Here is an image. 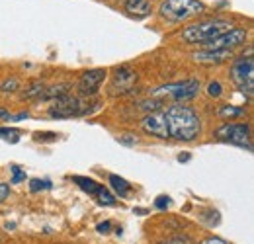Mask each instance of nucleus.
Here are the masks:
<instances>
[{"instance_id": "1", "label": "nucleus", "mask_w": 254, "mask_h": 244, "mask_svg": "<svg viewBox=\"0 0 254 244\" xmlns=\"http://www.w3.org/2000/svg\"><path fill=\"white\" fill-rule=\"evenodd\" d=\"M166 122H168V137L176 141H193L201 133V122L199 116L184 104H174L164 110Z\"/></svg>"}, {"instance_id": "2", "label": "nucleus", "mask_w": 254, "mask_h": 244, "mask_svg": "<svg viewBox=\"0 0 254 244\" xmlns=\"http://www.w3.org/2000/svg\"><path fill=\"white\" fill-rule=\"evenodd\" d=\"M231 30V22L223 20V18H211V20H203L197 22L193 26H188L186 30L182 31V39L186 43H207L211 39H215L217 35H221L225 31Z\"/></svg>"}, {"instance_id": "3", "label": "nucleus", "mask_w": 254, "mask_h": 244, "mask_svg": "<svg viewBox=\"0 0 254 244\" xmlns=\"http://www.w3.org/2000/svg\"><path fill=\"white\" fill-rule=\"evenodd\" d=\"M160 16L170 22H186L205 12V4L201 0H162Z\"/></svg>"}, {"instance_id": "4", "label": "nucleus", "mask_w": 254, "mask_h": 244, "mask_svg": "<svg viewBox=\"0 0 254 244\" xmlns=\"http://www.w3.org/2000/svg\"><path fill=\"white\" fill-rule=\"evenodd\" d=\"M215 137L219 141L225 143H231V145H239V147H245V149H253V135H251V127L247 123H225L221 125L217 131H215Z\"/></svg>"}, {"instance_id": "5", "label": "nucleus", "mask_w": 254, "mask_h": 244, "mask_svg": "<svg viewBox=\"0 0 254 244\" xmlns=\"http://www.w3.org/2000/svg\"><path fill=\"white\" fill-rule=\"evenodd\" d=\"M92 110L90 108H84V102L76 96H70V94H64L61 98L55 100V104L49 108V116L51 118H74V116H86L90 114Z\"/></svg>"}, {"instance_id": "6", "label": "nucleus", "mask_w": 254, "mask_h": 244, "mask_svg": "<svg viewBox=\"0 0 254 244\" xmlns=\"http://www.w3.org/2000/svg\"><path fill=\"white\" fill-rule=\"evenodd\" d=\"M199 92V82L197 80H182V82H174V84H164L157 90H153V96L155 98H160V96H168L172 98L174 102H186V100H191L195 98Z\"/></svg>"}, {"instance_id": "7", "label": "nucleus", "mask_w": 254, "mask_h": 244, "mask_svg": "<svg viewBox=\"0 0 254 244\" xmlns=\"http://www.w3.org/2000/svg\"><path fill=\"white\" fill-rule=\"evenodd\" d=\"M249 33L247 30H239V28H231L229 31H225L221 35H217L215 39L203 43L207 49H225V51H233L235 47L243 45L247 41Z\"/></svg>"}, {"instance_id": "8", "label": "nucleus", "mask_w": 254, "mask_h": 244, "mask_svg": "<svg viewBox=\"0 0 254 244\" xmlns=\"http://www.w3.org/2000/svg\"><path fill=\"white\" fill-rule=\"evenodd\" d=\"M231 76L233 80L241 86V90L253 94V78H254V59L253 57H247V59H239V61L233 64V70H231Z\"/></svg>"}, {"instance_id": "9", "label": "nucleus", "mask_w": 254, "mask_h": 244, "mask_svg": "<svg viewBox=\"0 0 254 244\" xmlns=\"http://www.w3.org/2000/svg\"><path fill=\"white\" fill-rule=\"evenodd\" d=\"M143 131L159 137V139H168V122H166V114L164 112H151L149 116H145V120L141 123Z\"/></svg>"}, {"instance_id": "10", "label": "nucleus", "mask_w": 254, "mask_h": 244, "mask_svg": "<svg viewBox=\"0 0 254 244\" xmlns=\"http://www.w3.org/2000/svg\"><path fill=\"white\" fill-rule=\"evenodd\" d=\"M106 78V70L104 68H94V70H86L80 74L78 78V92L80 94H86V96H92L98 92L100 84L104 82Z\"/></svg>"}, {"instance_id": "11", "label": "nucleus", "mask_w": 254, "mask_h": 244, "mask_svg": "<svg viewBox=\"0 0 254 244\" xmlns=\"http://www.w3.org/2000/svg\"><path fill=\"white\" fill-rule=\"evenodd\" d=\"M135 82H137V72H135V70H131V68H120V70H116V74H114L112 88H116L114 92L124 94V92L131 90Z\"/></svg>"}, {"instance_id": "12", "label": "nucleus", "mask_w": 254, "mask_h": 244, "mask_svg": "<svg viewBox=\"0 0 254 244\" xmlns=\"http://www.w3.org/2000/svg\"><path fill=\"white\" fill-rule=\"evenodd\" d=\"M229 57H231V51H225V49H205V51L195 53L193 61L203 62V64H219V62L227 61Z\"/></svg>"}, {"instance_id": "13", "label": "nucleus", "mask_w": 254, "mask_h": 244, "mask_svg": "<svg viewBox=\"0 0 254 244\" xmlns=\"http://www.w3.org/2000/svg\"><path fill=\"white\" fill-rule=\"evenodd\" d=\"M126 12L135 18H145L153 12L149 0H126Z\"/></svg>"}, {"instance_id": "14", "label": "nucleus", "mask_w": 254, "mask_h": 244, "mask_svg": "<svg viewBox=\"0 0 254 244\" xmlns=\"http://www.w3.org/2000/svg\"><path fill=\"white\" fill-rule=\"evenodd\" d=\"M64 94H68V86L66 84H57V86H51V88H45L43 94L39 96V100H57Z\"/></svg>"}, {"instance_id": "15", "label": "nucleus", "mask_w": 254, "mask_h": 244, "mask_svg": "<svg viewBox=\"0 0 254 244\" xmlns=\"http://www.w3.org/2000/svg\"><path fill=\"white\" fill-rule=\"evenodd\" d=\"M219 118L221 120H235V118H241V116H245V108H237V106H221L219 108Z\"/></svg>"}, {"instance_id": "16", "label": "nucleus", "mask_w": 254, "mask_h": 244, "mask_svg": "<svg viewBox=\"0 0 254 244\" xmlns=\"http://www.w3.org/2000/svg\"><path fill=\"white\" fill-rule=\"evenodd\" d=\"M110 183H112V187L120 193V197H126L127 193L131 191V183L126 182L124 178H120V176H116V174H112L110 176Z\"/></svg>"}, {"instance_id": "17", "label": "nucleus", "mask_w": 254, "mask_h": 244, "mask_svg": "<svg viewBox=\"0 0 254 244\" xmlns=\"http://www.w3.org/2000/svg\"><path fill=\"white\" fill-rule=\"evenodd\" d=\"M74 182L78 183L84 191H88V193H92V195H96V193H98V189L102 187V185H98L94 180H90V178H82V176H76V178H74Z\"/></svg>"}, {"instance_id": "18", "label": "nucleus", "mask_w": 254, "mask_h": 244, "mask_svg": "<svg viewBox=\"0 0 254 244\" xmlns=\"http://www.w3.org/2000/svg\"><path fill=\"white\" fill-rule=\"evenodd\" d=\"M96 197H98V201H100L102 205H114V203H116V197H114L106 187H100L98 193H96Z\"/></svg>"}, {"instance_id": "19", "label": "nucleus", "mask_w": 254, "mask_h": 244, "mask_svg": "<svg viewBox=\"0 0 254 244\" xmlns=\"http://www.w3.org/2000/svg\"><path fill=\"white\" fill-rule=\"evenodd\" d=\"M43 90H45V86H43V84H33L30 90L24 92V96H26V98H39V96L43 94Z\"/></svg>"}, {"instance_id": "20", "label": "nucleus", "mask_w": 254, "mask_h": 244, "mask_svg": "<svg viewBox=\"0 0 254 244\" xmlns=\"http://www.w3.org/2000/svg\"><path fill=\"white\" fill-rule=\"evenodd\" d=\"M207 94L213 96V98H219L223 94L221 84H219V82H209V84H207Z\"/></svg>"}, {"instance_id": "21", "label": "nucleus", "mask_w": 254, "mask_h": 244, "mask_svg": "<svg viewBox=\"0 0 254 244\" xmlns=\"http://www.w3.org/2000/svg\"><path fill=\"white\" fill-rule=\"evenodd\" d=\"M4 92H14L18 88V80L16 78H12V80H6V82H2V86H0Z\"/></svg>"}, {"instance_id": "22", "label": "nucleus", "mask_w": 254, "mask_h": 244, "mask_svg": "<svg viewBox=\"0 0 254 244\" xmlns=\"http://www.w3.org/2000/svg\"><path fill=\"white\" fill-rule=\"evenodd\" d=\"M12 172H14V178H12V182H22L24 178H26V172H22L18 166H12Z\"/></svg>"}, {"instance_id": "23", "label": "nucleus", "mask_w": 254, "mask_h": 244, "mask_svg": "<svg viewBox=\"0 0 254 244\" xmlns=\"http://www.w3.org/2000/svg\"><path fill=\"white\" fill-rule=\"evenodd\" d=\"M6 197H10V185L8 183H0V203L6 201Z\"/></svg>"}, {"instance_id": "24", "label": "nucleus", "mask_w": 254, "mask_h": 244, "mask_svg": "<svg viewBox=\"0 0 254 244\" xmlns=\"http://www.w3.org/2000/svg\"><path fill=\"white\" fill-rule=\"evenodd\" d=\"M164 244H193L191 243V239H188V237H174V239H170L168 243H164Z\"/></svg>"}, {"instance_id": "25", "label": "nucleus", "mask_w": 254, "mask_h": 244, "mask_svg": "<svg viewBox=\"0 0 254 244\" xmlns=\"http://www.w3.org/2000/svg\"><path fill=\"white\" fill-rule=\"evenodd\" d=\"M120 143H122V145H135V143H137V139H135V137H131V135L127 133V135H124V137H120Z\"/></svg>"}, {"instance_id": "26", "label": "nucleus", "mask_w": 254, "mask_h": 244, "mask_svg": "<svg viewBox=\"0 0 254 244\" xmlns=\"http://www.w3.org/2000/svg\"><path fill=\"white\" fill-rule=\"evenodd\" d=\"M155 205H157V207H159V209H166V207H168V205H170V199H168V197H159V199H157V203H155Z\"/></svg>"}, {"instance_id": "27", "label": "nucleus", "mask_w": 254, "mask_h": 244, "mask_svg": "<svg viewBox=\"0 0 254 244\" xmlns=\"http://www.w3.org/2000/svg\"><path fill=\"white\" fill-rule=\"evenodd\" d=\"M39 187H49V183H43L41 180H32V189H33V191H37Z\"/></svg>"}, {"instance_id": "28", "label": "nucleus", "mask_w": 254, "mask_h": 244, "mask_svg": "<svg viewBox=\"0 0 254 244\" xmlns=\"http://www.w3.org/2000/svg\"><path fill=\"white\" fill-rule=\"evenodd\" d=\"M110 227H112V223H108V221H106V223H100V225H98V231L106 235V233H110Z\"/></svg>"}, {"instance_id": "29", "label": "nucleus", "mask_w": 254, "mask_h": 244, "mask_svg": "<svg viewBox=\"0 0 254 244\" xmlns=\"http://www.w3.org/2000/svg\"><path fill=\"white\" fill-rule=\"evenodd\" d=\"M8 135H18V131H12V129H0V137H8Z\"/></svg>"}, {"instance_id": "30", "label": "nucleus", "mask_w": 254, "mask_h": 244, "mask_svg": "<svg viewBox=\"0 0 254 244\" xmlns=\"http://www.w3.org/2000/svg\"><path fill=\"white\" fill-rule=\"evenodd\" d=\"M203 244H227V243L221 241V239H207V241H203Z\"/></svg>"}, {"instance_id": "31", "label": "nucleus", "mask_w": 254, "mask_h": 244, "mask_svg": "<svg viewBox=\"0 0 254 244\" xmlns=\"http://www.w3.org/2000/svg\"><path fill=\"white\" fill-rule=\"evenodd\" d=\"M178 160H180V162H186V160H190V154H180Z\"/></svg>"}, {"instance_id": "32", "label": "nucleus", "mask_w": 254, "mask_h": 244, "mask_svg": "<svg viewBox=\"0 0 254 244\" xmlns=\"http://www.w3.org/2000/svg\"><path fill=\"white\" fill-rule=\"evenodd\" d=\"M0 118H8V120H10V114H8V112H4V110H0Z\"/></svg>"}]
</instances>
